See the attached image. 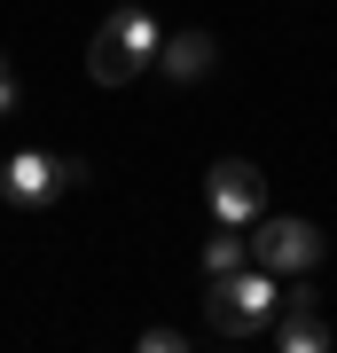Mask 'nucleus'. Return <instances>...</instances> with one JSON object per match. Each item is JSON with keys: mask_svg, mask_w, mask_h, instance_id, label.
<instances>
[{"mask_svg": "<svg viewBox=\"0 0 337 353\" xmlns=\"http://www.w3.org/2000/svg\"><path fill=\"white\" fill-rule=\"evenodd\" d=\"M267 330H275V345L283 353H322L329 345V314H322V290H283V306H275V322H267Z\"/></svg>", "mask_w": 337, "mask_h": 353, "instance_id": "obj_6", "label": "nucleus"}, {"mask_svg": "<svg viewBox=\"0 0 337 353\" xmlns=\"http://www.w3.org/2000/svg\"><path fill=\"white\" fill-rule=\"evenodd\" d=\"M188 338H181V330H141V353H181Z\"/></svg>", "mask_w": 337, "mask_h": 353, "instance_id": "obj_9", "label": "nucleus"}, {"mask_svg": "<svg viewBox=\"0 0 337 353\" xmlns=\"http://www.w3.org/2000/svg\"><path fill=\"white\" fill-rule=\"evenodd\" d=\"M8 110H16V63L0 55V118H8Z\"/></svg>", "mask_w": 337, "mask_h": 353, "instance_id": "obj_10", "label": "nucleus"}, {"mask_svg": "<svg viewBox=\"0 0 337 353\" xmlns=\"http://www.w3.org/2000/svg\"><path fill=\"white\" fill-rule=\"evenodd\" d=\"M275 275L267 267H236V275H212V299H204V322L212 338H259L275 322Z\"/></svg>", "mask_w": 337, "mask_h": 353, "instance_id": "obj_2", "label": "nucleus"}, {"mask_svg": "<svg viewBox=\"0 0 337 353\" xmlns=\"http://www.w3.org/2000/svg\"><path fill=\"white\" fill-rule=\"evenodd\" d=\"M243 259H251L243 236H212V243H204V283H212V275H236Z\"/></svg>", "mask_w": 337, "mask_h": 353, "instance_id": "obj_8", "label": "nucleus"}, {"mask_svg": "<svg viewBox=\"0 0 337 353\" xmlns=\"http://www.w3.org/2000/svg\"><path fill=\"white\" fill-rule=\"evenodd\" d=\"M204 204H212L220 228H251V220L267 212V173L251 157H220L212 173H204Z\"/></svg>", "mask_w": 337, "mask_h": 353, "instance_id": "obj_5", "label": "nucleus"}, {"mask_svg": "<svg viewBox=\"0 0 337 353\" xmlns=\"http://www.w3.org/2000/svg\"><path fill=\"white\" fill-rule=\"evenodd\" d=\"M157 63L173 71L181 87H196V79H204V71L220 63V39H212V32H173V39L157 48Z\"/></svg>", "mask_w": 337, "mask_h": 353, "instance_id": "obj_7", "label": "nucleus"}, {"mask_svg": "<svg viewBox=\"0 0 337 353\" xmlns=\"http://www.w3.org/2000/svg\"><path fill=\"white\" fill-rule=\"evenodd\" d=\"M157 48H165V32H157L150 8H110L102 32L87 39V79L94 87H125V79H141L157 63Z\"/></svg>", "mask_w": 337, "mask_h": 353, "instance_id": "obj_1", "label": "nucleus"}, {"mask_svg": "<svg viewBox=\"0 0 337 353\" xmlns=\"http://www.w3.org/2000/svg\"><path fill=\"white\" fill-rule=\"evenodd\" d=\"M87 157H48V150H24V157H8L0 165V196L8 204H55V196H71V189H87Z\"/></svg>", "mask_w": 337, "mask_h": 353, "instance_id": "obj_3", "label": "nucleus"}, {"mask_svg": "<svg viewBox=\"0 0 337 353\" xmlns=\"http://www.w3.org/2000/svg\"><path fill=\"white\" fill-rule=\"evenodd\" d=\"M251 259H259L267 267V275H306V267L314 259H322V228H314V220H298V212H275V220H251Z\"/></svg>", "mask_w": 337, "mask_h": 353, "instance_id": "obj_4", "label": "nucleus"}]
</instances>
